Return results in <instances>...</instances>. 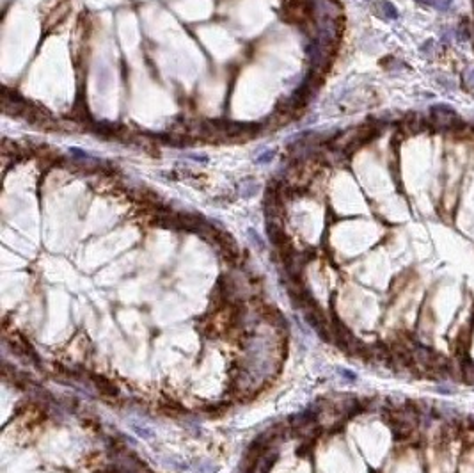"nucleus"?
Listing matches in <instances>:
<instances>
[{"mask_svg": "<svg viewBox=\"0 0 474 473\" xmlns=\"http://www.w3.org/2000/svg\"><path fill=\"white\" fill-rule=\"evenodd\" d=\"M419 4H425V6H432V8H437L439 0H417Z\"/></svg>", "mask_w": 474, "mask_h": 473, "instance_id": "423d86ee", "label": "nucleus"}, {"mask_svg": "<svg viewBox=\"0 0 474 473\" xmlns=\"http://www.w3.org/2000/svg\"><path fill=\"white\" fill-rule=\"evenodd\" d=\"M460 125V118L448 105H434L430 109V126L437 128H455Z\"/></svg>", "mask_w": 474, "mask_h": 473, "instance_id": "f257e3e1", "label": "nucleus"}, {"mask_svg": "<svg viewBox=\"0 0 474 473\" xmlns=\"http://www.w3.org/2000/svg\"><path fill=\"white\" fill-rule=\"evenodd\" d=\"M462 80H463V84H465L467 87H474V70H472V68H467V70L463 71Z\"/></svg>", "mask_w": 474, "mask_h": 473, "instance_id": "39448f33", "label": "nucleus"}, {"mask_svg": "<svg viewBox=\"0 0 474 473\" xmlns=\"http://www.w3.org/2000/svg\"><path fill=\"white\" fill-rule=\"evenodd\" d=\"M158 409H160V413L167 414V416H180V414L187 413V409H185L183 406H180L178 402H173V400H169V402H162L160 406H158Z\"/></svg>", "mask_w": 474, "mask_h": 473, "instance_id": "7ed1b4c3", "label": "nucleus"}, {"mask_svg": "<svg viewBox=\"0 0 474 473\" xmlns=\"http://www.w3.org/2000/svg\"><path fill=\"white\" fill-rule=\"evenodd\" d=\"M341 375L350 379V381H355V375H352V372H348V370H341Z\"/></svg>", "mask_w": 474, "mask_h": 473, "instance_id": "0eeeda50", "label": "nucleus"}, {"mask_svg": "<svg viewBox=\"0 0 474 473\" xmlns=\"http://www.w3.org/2000/svg\"><path fill=\"white\" fill-rule=\"evenodd\" d=\"M226 407H229V404L226 406V404H222V402H215V404H208V406H202L201 411H204V413L212 414V416H219V414L224 413Z\"/></svg>", "mask_w": 474, "mask_h": 473, "instance_id": "20e7f679", "label": "nucleus"}, {"mask_svg": "<svg viewBox=\"0 0 474 473\" xmlns=\"http://www.w3.org/2000/svg\"><path fill=\"white\" fill-rule=\"evenodd\" d=\"M87 377L91 379V383L96 386V390H98L101 395H105V397H118L119 395V388L111 381V379H107V377H103V375H98V373H87Z\"/></svg>", "mask_w": 474, "mask_h": 473, "instance_id": "f03ea898", "label": "nucleus"}]
</instances>
